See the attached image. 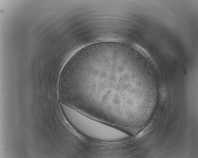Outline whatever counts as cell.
Instances as JSON below:
<instances>
[{"mask_svg":"<svg viewBox=\"0 0 198 158\" xmlns=\"http://www.w3.org/2000/svg\"><path fill=\"white\" fill-rule=\"evenodd\" d=\"M71 109L75 116L73 117L75 119L72 122L73 124L89 137L102 141H115L121 140L128 136L120 130L87 118L72 107Z\"/></svg>","mask_w":198,"mask_h":158,"instance_id":"1","label":"cell"}]
</instances>
